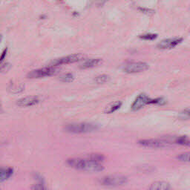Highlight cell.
Masks as SVG:
<instances>
[{
    "mask_svg": "<svg viewBox=\"0 0 190 190\" xmlns=\"http://www.w3.org/2000/svg\"><path fill=\"white\" fill-rule=\"evenodd\" d=\"M88 160H91V161L96 162V163H100V162H102L104 160V156L100 154H91L88 157Z\"/></svg>",
    "mask_w": 190,
    "mask_h": 190,
    "instance_id": "obj_18",
    "label": "cell"
},
{
    "mask_svg": "<svg viewBox=\"0 0 190 190\" xmlns=\"http://www.w3.org/2000/svg\"><path fill=\"white\" fill-rule=\"evenodd\" d=\"M59 80L60 81L63 82V83H71V82L74 80V76L71 73L63 74L60 75V77H59Z\"/></svg>",
    "mask_w": 190,
    "mask_h": 190,
    "instance_id": "obj_16",
    "label": "cell"
},
{
    "mask_svg": "<svg viewBox=\"0 0 190 190\" xmlns=\"http://www.w3.org/2000/svg\"><path fill=\"white\" fill-rule=\"evenodd\" d=\"M10 67H11V64L10 63H5L4 65H2V66L0 68V71H4V72H6L8 71V69L10 68Z\"/></svg>",
    "mask_w": 190,
    "mask_h": 190,
    "instance_id": "obj_24",
    "label": "cell"
},
{
    "mask_svg": "<svg viewBox=\"0 0 190 190\" xmlns=\"http://www.w3.org/2000/svg\"><path fill=\"white\" fill-rule=\"evenodd\" d=\"M175 143L180 144L183 146H189V140L187 136H180L175 140Z\"/></svg>",
    "mask_w": 190,
    "mask_h": 190,
    "instance_id": "obj_17",
    "label": "cell"
},
{
    "mask_svg": "<svg viewBox=\"0 0 190 190\" xmlns=\"http://www.w3.org/2000/svg\"><path fill=\"white\" fill-rule=\"evenodd\" d=\"M84 59V56L81 54H71L65 56V57H60V58L56 59L51 63L50 66L57 67L58 65H66V64L74 63L77 62H79Z\"/></svg>",
    "mask_w": 190,
    "mask_h": 190,
    "instance_id": "obj_4",
    "label": "cell"
},
{
    "mask_svg": "<svg viewBox=\"0 0 190 190\" xmlns=\"http://www.w3.org/2000/svg\"><path fill=\"white\" fill-rule=\"evenodd\" d=\"M128 179L126 176L121 175H112L106 176L101 180V183L105 186H117L125 184Z\"/></svg>",
    "mask_w": 190,
    "mask_h": 190,
    "instance_id": "obj_5",
    "label": "cell"
},
{
    "mask_svg": "<svg viewBox=\"0 0 190 190\" xmlns=\"http://www.w3.org/2000/svg\"><path fill=\"white\" fill-rule=\"evenodd\" d=\"M140 145L148 148H163L168 146L169 142L164 140H157V139H146L138 142Z\"/></svg>",
    "mask_w": 190,
    "mask_h": 190,
    "instance_id": "obj_7",
    "label": "cell"
},
{
    "mask_svg": "<svg viewBox=\"0 0 190 190\" xmlns=\"http://www.w3.org/2000/svg\"><path fill=\"white\" fill-rule=\"evenodd\" d=\"M183 38L181 37H175V38L165 39L160 41L158 44L157 47L159 49H171L181 43L182 42Z\"/></svg>",
    "mask_w": 190,
    "mask_h": 190,
    "instance_id": "obj_8",
    "label": "cell"
},
{
    "mask_svg": "<svg viewBox=\"0 0 190 190\" xmlns=\"http://www.w3.org/2000/svg\"><path fill=\"white\" fill-rule=\"evenodd\" d=\"M121 106H122V103L117 101V102L112 103V104H111L110 106H108V107L106 108L105 112L108 113V114H110V113L114 112V111H117V109H119L120 108Z\"/></svg>",
    "mask_w": 190,
    "mask_h": 190,
    "instance_id": "obj_15",
    "label": "cell"
},
{
    "mask_svg": "<svg viewBox=\"0 0 190 190\" xmlns=\"http://www.w3.org/2000/svg\"><path fill=\"white\" fill-rule=\"evenodd\" d=\"M2 39V35H1V34H0V42H1Z\"/></svg>",
    "mask_w": 190,
    "mask_h": 190,
    "instance_id": "obj_28",
    "label": "cell"
},
{
    "mask_svg": "<svg viewBox=\"0 0 190 190\" xmlns=\"http://www.w3.org/2000/svg\"><path fill=\"white\" fill-rule=\"evenodd\" d=\"M97 129V126L93 123H72L65 127V130L67 132L74 134L88 133V132H94Z\"/></svg>",
    "mask_w": 190,
    "mask_h": 190,
    "instance_id": "obj_2",
    "label": "cell"
},
{
    "mask_svg": "<svg viewBox=\"0 0 190 190\" xmlns=\"http://www.w3.org/2000/svg\"><path fill=\"white\" fill-rule=\"evenodd\" d=\"M158 37L157 34H146L140 36V38L146 40H153Z\"/></svg>",
    "mask_w": 190,
    "mask_h": 190,
    "instance_id": "obj_19",
    "label": "cell"
},
{
    "mask_svg": "<svg viewBox=\"0 0 190 190\" xmlns=\"http://www.w3.org/2000/svg\"><path fill=\"white\" fill-rule=\"evenodd\" d=\"M7 52H8V48H5V50L2 51V53L1 54V55H0V64L2 63L4 59L5 58L6 54H7Z\"/></svg>",
    "mask_w": 190,
    "mask_h": 190,
    "instance_id": "obj_26",
    "label": "cell"
},
{
    "mask_svg": "<svg viewBox=\"0 0 190 190\" xmlns=\"http://www.w3.org/2000/svg\"><path fill=\"white\" fill-rule=\"evenodd\" d=\"M171 186L166 181H157L152 183L149 190H170Z\"/></svg>",
    "mask_w": 190,
    "mask_h": 190,
    "instance_id": "obj_11",
    "label": "cell"
},
{
    "mask_svg": "<svg viewBox=\"0 0 190 190\" xmlns=\"http://www.w3.org/2000/svg\"><path fill=\"white\" fill-rule=\"evenodd\" d=\"M177 158H178V160H181V161L189 162V152H185V153L181 154V155H179L178 157H177Z\"/></svg>",
    "mask_w": 190,
    "mask_h": 190,
    "instance_id": "obj_20",
    "label": "cell"
},
{
    "mask_svg": "<svg viewBox=\"0 0 190 190\" xmlns=\"http://www.w3.org/2000/svg\"><path fill=\"white\" fill-rule=\"evenodd\" d=\"M180 117H181L182 119H189V109H185L183 112L181 113Z\"/></svg>",
    "mask_w": 190,
    "mask_h": 190,
    "instance_id": "obj_23",
    "label": "cell"
},
{
    "mask_svg": "<svg viewBox=\"0 0 190 190\" xmlns=\"http://www.w3.org/2000/svg\"><path fill=\"white\" fill-rule=\"evenodd\" d=\"M67 164L76 169L86 172H100L104 169L101 163L91 161L88 159L70 158L67 160Z\"/></svg>",
    "mask_w": 190,
    "mask_h": 190,
    "instance_id": "obj_1",
    "label": "cell"
},
{
    "mask_svg": "<svg viewBox=\"0 0 190 190\" xmlns=\"http://www.w3.org/2000/svg\"><path fill=\"white\" fill-rule=\"evenodd\" d=\"M110 80V76L106 74H103L98 75L97 77L94 78L95 83L97 84H103V83H107Z\"/></svg>",
    "mask_w": 190,
    "mask_h": 190,
    "instance_id": "obj_14",
    "label": "cell"
},
{
    "mask_svg": "<svg viewBox=\"0 0 190 190\" xmlns=\"http://www.w3.org/2000/svg\"><path fill=\"white\" fill-rule=\"evenodd\" d=\"M149 68V65L144 62H135L127 64L123 68L124 72L128 74L139 73L146 71Z\"/></svg>",
    "mask_w": 190,
    "mask_h": 190,
    "instance_id": "obj_6",
    "label": "cell"
},
{
    "mask_svg": "<svg viewBox=\"0 0 190 190\" xmlns=\"http://www.w3.org/2000/svg\"><path fill=\"white\" fill-rule=\"evenodd\" d=\"M40 102V99L37 96H28L18 100L16 105L20 107H30L37 105Z\"/></svg>",
    "mask_w": 190,
    "mask_h": 190,
    "instance_id": "obj_10",
    "label": "cell"
},
{
    "mask_svg": "<svg viewBox=\"0 0 190 190\" xmlns=\"http://www.w3.org/2000/svg\"><path fill=\"white\" fill-rule=\"evenodd\" d=\"M101 63H102V60L101 59H90V60H86L85 62H83V63L81 64L80 67L82 69H86V68H90L95 66H97Z\"/></svg>",
    "mask_w": 190,
    "mask_h": 190,
    "instance_id": "obj_12",
    "label": "cell"
},
{
    "mask_svg": "<svg viewBox=\"0 0 190 190\" xmlns=\"http://www.w3.org/2000/svg\"><path fill=\"white\" fill-rule=\"evenodd\" d=\"M166 103V100L163 98H157V99L152 100L150 99L149 104H158V105H163Z\"/></svg>",
    "mask_w": 190,
    "mask_h": 190,
    "instance_id": "obj_21",
    "label": "cell"
},
{
    "mask_svg": "<svg viewBox=\"0 0 190 190\" xmlns=\"http://www.w3.org/2000/svg\"><path fill=\"white\" fill-rule=\"evenodd\" d=\"M14 170L9 167H0V182L8 180L13 175Z\"/></svg>",
    "mask_w": 190,
    "mask_h": 190,
    "instance_id": "obj_13",
    "label": "cell"
},
{
    "mask_svg": "<svg viewBox=\"0 0 190 190\" xmlns=\"http://www.w3.org/2000/svg\"><path fill=\"white\" fill-rule=\"evenodd\" d=\"M2 111V105H1V103H0V112Z\"/></svg>",
    "mask_w": 190,
    "mask_h": 190,
    "instance_id": "obj_27",
    "label": "cell"
},
{
    "mask_svg": "<svg viewBox=\"0 0 190 190\" xmlns=\"http://www.w3.org/2000/svg\"><path fill=\"white\" fill-rule=\"evenodd\" d=\"M60 71L58 68L54 66H48L40 69L33 70L28 74V77L34 79V78H42L45 77L51 76L57 74Z\"/></svg>",
    "mask_w": 190,
    "mask_h": 190,
    "instance_id": "obj_3",
    "label": "cell"
},
{
    "mask_svg": "<svg viewBox=\"0 0 190 190\" xmlns=\"http://www.w3.org/2000/svg\"><path fill=\"white\" fill-rule=\"evenodd\" d=\"M139 10L142 11V12L146 13L147 14H153L155 13V11L153 10H151V9H148V8H140Z\"/></svg>",
    "mask_w": 190,
    "mask_h": 190,
    "instance_id": "obj_25",
    "label": "cell"
},
{
    "mask_svg": "<svg viewBox=\"0 0 190 190\" xmlns=\"http://www.w3.org/2000/svg\"><path fill=\"white\" fill-rule=\"evenodd\" d=\"M31 189L32 190H46V188L42 183H37V184L33 185Z\"/></svg>",
    "mask_w": 190,
    "mask_h": 190,
    "instance_id": "obj_22",
    "label": "cell"
},
{
    "mask_svg": "<svg viewBox=\"0 0 190 190\" xmlns=\"http://www.w3.org/2000/svg\"><path fill=\"white\" fill-rule=\"evenodd\" d=\"M150 98L147 96L146 94L142 93V94H139L134 101L133 104L132 106V109L133 111L140 110L142 107L147 104H149Z\"/></svg>",
    "mask_w": 190,
    "mask_h": 190,
    "instance_id": "obj_9",
    "label": "cell"
}]
</instances>
